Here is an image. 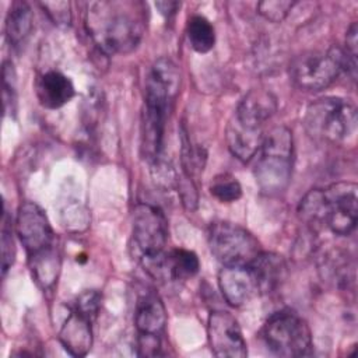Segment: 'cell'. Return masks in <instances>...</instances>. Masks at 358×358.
Listing matches in <instances>:
<instances>
[{"label": "cell", "instance_id": "f1b7e54d", "mask_svg": "<svg viewBox=\"0 0 358 358\" xmlns=\"http://www.w3.org/2000/svg\"><path fill=\"white\" fill-rule=\"evenodd\" d=\"M161 350L159 334L138 333L137 338V354L140 357H157Z\"/></svg>", "mask_w": 358, "mask_h": 358}, {"label": "cell", "instance_id": "4316f807", "mask_svg": "<svg viewBox=\"0 0 358 358\" xmlns=\"http://www.w3.org/2000/svg\"><path fill=\"white\" fill-rule=\"evenodd\" d=\"M99 305H101L99 292H96L94 289L92 291H85L77 298L76 310L92 322L95 319V316L98 315Z\"/></svg>", "mask_w": 358, "mask_h": 358}, {"label": "cell", "instance_id": "2e32d148", "mask_svg": "<svg viewBox=\"0 0 358 358\" xmlns=\"http://www.w3.org/2000/svg\"><path fill=\"white\" fill-rule=\"evenodd\" d=\"M36 95L42 106L57 109L74 96V87L63 73L49 70L38 78Z\"/></svg>", "mask_w": 358, "mask_h": 358}, {"label": "cell", "instance_id": "8fae6325", "mask_svg": "<svg viewBox=\"0 0 358 358\" xmlns=\"http://www.w3.org/2000/svg\"><path fill=\"white\" fill-rule=\"evenodd\" d=\"M169 103L161 101L145 99L141 117V148L144 158L150 165L162 158L165 122Z\"/></svg>", "mask_w": 358, "mask_h": 358}, {"label": "cell", "instance_id": "7a4b0ae2", "mask_svg": "<svg viewBox=\"0 0 358 358\" xmlns=\"http://www.w3.org/2000/svg\"><path fill=\"white\" fill-rule=\"evenodd\" d=\"M358 187L340 182L327 189H312L299 204V214L308 222L324 224L337 235L354 231L358 218Z\"/></svg>", "mask_w": 358, "mask_h": 358}, {"label": "cell", "instance_id": "603a6c76", "mask_svg": "<svg viewBox=\"0 0 358 358\" xmlns=\"http://www.w3.org/2000/svg\"><path fill=\"white\" fill-rule=\"evenodd\" d=\"M171 259V274L173 280H186L193 277L200 267L197 256L192 250L175 249L169 252Z\"/></svg>", "mask_w": 358, "mask_h": 358}, {"label": "cell", "instance_id": "4fadbf2b", "mask_svg": "<svg viewBox=\"0 0 358 358\" xmlns=\"http://www.w3.org/2000/svg\"><path fill=\"white\" fill-rule=\"evenodd\" d=\"M218 285L225 301L232 306H242L259 294L249 266H224L218 274Z\"/></svg>", "mask_w": 358, "mask_h": 358}, {"label": "cell", "instance_id": "484cf974", "mask_svg": "<svg viewBox=\"0 0 358 358\" xmlns=\"http://www.w3.org/2000/svg\"><path fill=\"white\" fill-rule=\"evenodd\" d=\"M41 7L49 15V18L53 21V24H56L59 27H66L70 24V21H71L70 3H67V1H45V3H41Z\"/></svg>", "mask_w": 358, "mask_h": 358}, {"label": "cell", "instance_id": "d4e9b609", "mask_svg": "<svg viewBox=\"0 0 358 358\" xmlns=\"http://www.w3.org/2000/svg\"><path fill=\"white\" fill-rule=\"evenodd\" d=\"M289 0H266L257 3V13L271 22H281L294 7Z\"/></svg>", "mask_w": 358, "mask_h": 358}, {"label": "cell", "instance_id": "ffe728a7", "mask_svg": "<svg viewBox=\"0 0 358 358\" xmlns=\"http://www.w3.org/2000/svg\"><path fill=\"white\" fill-rule=\"evenodd\" d=\"M34 17L31 7L25 1H14L6 18V35L13 46H20L31 34Z\"/></svg>", "mask_w": 358, "mask_h": 358}, {"label": "cell", "instance_id": "7c38bea8", "mask_svg": "<svg viewBox=\"0 0 358 358\" xmlns=\"http://www.w3.org/2000/svg\"><path fill=\"white\" fill-rule=\"evenodd\" d=\"M180 85L179 67L168 57L157 59L145 78V99L171 102L175 99Z\"/></svg>", "mask_w": 358, "mask_h": 358}, {"label": "cell", "instance_id": "5b68a950", "mask_svg": "<svg viewBox=\"0 0 358 358\" xmlns=\"http://www.w3.org/2000/svg\"><path fill=\"white\" fill-rule=\"evenodd\" d=\"M305 127L313 137L331 143L345 141L355 133L357 109L351 102L341 98L319 99L308 106Z\"/></svg>", "mask_w": 358, "mask_h": 358}, {"label": "cell", "instance_id": "cb8c5ba5", "mask_svg": "<svg viewBox=\"0 0 358 358\" xmlns=\"http://www.w3.org/2000/svg\"><path fill=\"white\" fill-rule=\"evenodd\" d=\"M210 192L221 203H232L242 196V187L239 182L229 173L217 175L211 180Z\"/></svg>", "mask_w": 358, "mask_h": 358}, {"label": "cell", "instance_id": "6da1fadb", "mask_svg": "<svg viewBox=\"0 0 358 358\" xmlns=\"http://www.w3.org/2000/svg\"><path fill=\"white\" fill-rule=\"evenodd\" d=\"M85 25L101 50L126 55L141 42L145 29V8L140 1H92L88 4Z\"/></svg>", "mask_w": 358, "mask_h": 358}, {"label": "cell", "instance_id": "4dcf8cb0", "mask_svg": "<svg viewBox=\"0 0 358 358\" xmlns=\"http://www.w3.org/2000/svg\"><path fill=\"white\" fill-rule=\"evenodd\" d=\"M357 34H358V27H357V22H352V25L348 28L347 31V36H345V52L357 59Z\"/></svg>", "mask_w": 358, "mask_h": 358}, {"label": "cell", "instance_id": "5bb4252c", "mask_svg": "<svg viewBox=\"0 0 358 358\" xmlns=\"http://www.w3.org/2000/svg\"><path fill=\"white\" fill-rule=\"evenodd\" d=\"M275 110L277 98L268 90L253 88L239 102L235 117L245 126L262 129Z\"/></svg>", "mask_w": 358, "mask_h": 358}, {"label": "cell", "instance_id": "ba28073f", "mask_svg": "<svg viewBox=\"0 0 358 358\" xmlns=\"http://www.w3.org/2000/svg\"><path fill=\"white\" fill-rule=\"evenodd\" d=\"M133 239L140 256L165 250L168 242V222L158 207L147 203H140L134 207Z\"/></svg>", "mask_w": 358, "mask_h": 358}, {"label": "cell", "instance_id": "d6986e66", "mask_svg": "<svg viewBox=\"0 0 358 358\" xmlns=\"http://www.w3.org/2000/svg\"><path fill=\"white\" fill-rule=\"evenodd\" d=\"M134 323L138 333L159 334L164 330L166 323V312L157 294L148 292L138 299Z\"/></svg>", "mask_w": 358, "mask_h": 358}, {"label": "cell", "instance_id": "1f68e13d", "mask_svg": "<svg viewBox=\"0 0 358 358\" xmlns=\"http://www.w3.org/2000/svg\"><path fill=\"white\" fill-rule=\"evenodd\" d=\"M155 7L159 10V13L165 17H171L172 14H175L178 11V8L180 7L179 1H157Z\"/></svg>", "mask_w": 358, "mask_h": 358}, {"label": "cell", "instance_id": "277c9868", "mask_svg": "<svg viewBox=\"0 0 358 358\" xmlns=\"http://www.w3.org/2000/svg\"><path fill=\"white\" fill-rule=\"evenodd\" d=\"M292 134L284 126L273 127L263 137L260 157L255 166L259 187L267 194L282 192L291 179Z\"/></svg>", "mask_w": 358, "mask_h": 358}, {"label": "cell", "instance_id": "7402d4cb", "mask_svg": "<svg viewBox=\"0 0 358 358\" xmlns=\"http://www.w3.org/2000/svg\"><path fill=\"white\" fill-rule=\"evenodd\" d=\"M29 264L36 281L43 287H49L55 282L59 270V260L55 253V249L50 248L45 252H41L29 257Z\"/></svg>", "mask_w": 358, "mask_h": 358}, {"label": "cell", "instance_id": "9c48e42d", "mask_svg": "<svg viewBox=\"0 0 358 358\" xmlns=\"http://www.w3.org/2000/svg\"><path fill=\"white\" fill-rule=\"evenodd\" d=\"M15 229L28 257L53 248L55 236L49 220L45 211L32 201L20 206Z\"/></svg>", "mask_w": 358, "mask_h": 358}, {"label": "cell", "instance_id": "3957f363", "mask_svg": "<svg viewBox=\"0 0 358 358\" xmlns=\"http://www.w3.org/2000/svg\"><path fill=\"white\" fill-rule=\"evenodd\" d=\"M341 71H347L355 80L357 59L337 46H331L327 50L305 52L289 64L291 81L299 90L309 92L327 88Z\"/></svg>", "mask_w": 358, "mask_h": 358}, {"label": "cell", "instance_id": "52a82bcc", "mask_svg": "<svg viewBox=\"0 0 358 358\" xmlns=\"http://www.w3.org/2000/svg\"><path fill=\"white\" fill-rule=\"evenodd\" d=\"M208 243L222 266H249L262 252L257 239L249 231L227 221L211 225Z\"/></svg>", "mask_w": 358, "mask_h": 358}, {"label": "cell", "instance_id": "83f0119b", "mask_svg": "<svg viewBox=\"0 0 358 358\" xmlns=\"http://www.w3.org/2000/svg\"><path fill=\"white\" fill-rule=\"evenodd\" d=\"M15 256V249H14V241L11 231L7 228L6 222V215L3 217V231H1V270L3 274L7 273V270L11 267Z\"/></svg>", "mask_w": 358, "mask_h": 358}, {"label": "cell", "instance_id": "e0dca14e", "mask_svg": "<svg viewBox=\"0 0 358 358\" xmlns=\"http://www.w3.org/2000/svg\"><path fill=\"white\" fill-rule=\"evenodd\" d=\"M59 338L73 357L85 355L92 345L91 320L77 310L71 312L60 329Z\"/></svg>", "mask_w": 358, "mask_h": 358}, {"label": "cell", "instance_id": "ac0fdd59", "mask_svg": "<svg viewBox=\"0 0 358 358\" xmlns=\"http://www.w3.org/2000/svg\"><path fill=\"white\" fill-rule=\"evenodd\" d=\"M249 267L255 275L259 294L274 291L281 284L287 273L284 259L271 252H260Z\"/></svg>", "mask_w": 358, "mask_h": 358}, {"label": "cell", "instance_id": "44dd1931", "mask_svg": "<svg viewBox=\"0 0 358 358\" xmlns=\"http://www.w3.org/2000/svg\"><path fill=\"white\" fill-rule=\"evenodd\" d=\"M187 38L190 46L199 53H207L214 48L215 32L211 22L203 15H193L187 21Z\"/></svg>", "mask_w": 358, "mask_h": 358}, {"label": "cell", "instance_id": "30bf717a", "mask_svg": "<svg viewBox=\"0 0 358 358\" xmlns=\"http://www.w3.org/2000/svg\"><path fill=\"white\" fill-rule=\"evenodd\" d=\"M208 341L217 357L243 358L248 354L246 343L238 320L228 312L217 310L208 317Z\"/></svg>", "mask_w": 358, "mask_h": 358}, {"label": "cell", "instance_id": "f546056e", "mask_svg": "<svg viewBox=\"0 0 358 358\" xmlns=\"http://www.w3.org/2000/svg\"><path fill=\"white\" fill-rule=\"evenodd\" d=\"M3 98L6 110L13 109V102L15 99L14 95V70L10 63H4L3 67Z\"/></svg>", "mask_w": 358, "mask_h": 358}, {"label": "cell", "instance_id": "9a60e30c", "mask_svg": "<svg viewBox=\"0 0 358 358\" xmlns=\"http://www.w3.org/2000/svg\"><path fill=\"white\" fill-rule=\"evenodd\" d=\"M264 133L262 129H255L242 124L235 116L227 126V143L229 151L241 161H250L259 151L263 143Z\"/></svg>", "mask_w": 358, "mask_h": 358}, {"label": "cell", "instance_id": "8992f818", "mask_svg": "<svg viewBox=\"0 0 358 358\" xmlns=\"http://www.w3.org/2000/svg\"><path fill=\"white\" fill-rule=\"evenodd\" d=\"M263 338L267 348L278 357H303L312 348L309 326L299 315L291 310L271 315L263 327Z\"/></svg>", "mask_w": 358, "mask_h": 358}]
</instances>
